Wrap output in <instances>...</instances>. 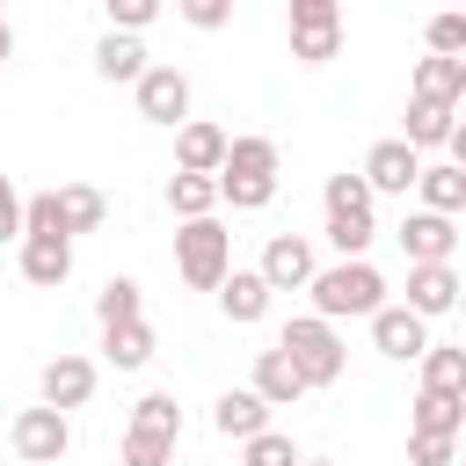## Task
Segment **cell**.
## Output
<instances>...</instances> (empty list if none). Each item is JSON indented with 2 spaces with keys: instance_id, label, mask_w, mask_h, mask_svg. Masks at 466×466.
<instances>
[{
  "instance_id": "6da1fadb",
  "label": "cell",
  "mask_w": 466,
  "mask_h": 466,
  "mask_svg": "<svg viewBox=\"0 0 466 466\" xmlns=\"http://www.w3.org/2000/svg\"><path fill=\"white\" fill-rule=\"evenodd\" d=\"M218 204H233V211H262L269 197H277V138H262V131H248V138H226V160H218Z\"/></svg>"
},
{
  "instance_id": "7a4b0ae2",
  "label": "cell",
  "mask_w": 466,
  "mask_h": 466,
  "mask_svg": "<svg viewBox=\"0 0 466 466\" xmlns=\"http://www.w3.org/2000/svg\"><path fill=\"white\" fill-rule=\"evenodd\" d=\"M306 291H313V320H328V328L350 320V313L371 320V313L386 306V277H379L371 262H328V269H313Z\"/></svg>"
},
{
  "instance_id": "3957f363",
  "label": "cell",
  "mask_w": 466,
  "mask_h": 466,
  "mask_svg": "<svg viewBox=\"0 0 466 466\" xmlns=\"http://www.w3.org/2000/svg\"><path fill=\"white\" fill-rule=\"evenodd\" d=\"M277 350H284V364L299 371V386H306V393L342 379V335H335L328 320H313V313H306V320H284Z\"/></svg>"
},
{
  "instance_id": "277c9868",
  "label": "cell",
  "mask_w": 466,
  "mask_h": 466,
  "mask_svg": "<svg viewBox=\"0 0 466 466\" xmlns=\"http://www.w3.org/2000/svg\"><path fill=\"white\" fill-rule=\"evenodd\" d=\"M175 269H182L189 291H218L226 269H233V233H226L218 218H189V226L175 233Z\"/></svg>"
},
{
  "instance_id": "5b68a950",
  "label": "cell",
  "mask_w": 466,
  "mask_h": 466,
  "mask_svg": "<svg viewBox=\"0 0 466 466\" xmlns=\"http://www.w3.org/2000/svg\"><path fill=\"white\" fill-rule=\"evenodd\" d=\"M342 51V7L335 0H291V58L328 66Z\"/></svg>"
},
{
  "instance_id": "8992f818",
  "label": "cell",
  "mask_w": 466,
  "mask_h": 466,
  "mask_svg": "<svg viewBox=\"0 0 466 466\" xmlns=\"http://www.w3.org/2000/svg\"><path fill=\"white\" fill-rule=\"evenodd\" d=\"M7 444H15V459H29V466H58V459L73 451V422H66L58 408H22L15 430H7Z\"/></svg>"
},
{
  "instance_id": "52a82bcc",
  "label": "cell",
  "mask_w": 466,
  "mask_h": 466,
  "mask_svg": "<svg viewBox=\"0 0 466 466\" xmlns=\"http://www.w3.org/2000/svg\"><path fill=\"white\" fill-rule=\"evenodd\" d=\"M131 87H138V116L146 124H167V131L189 124V73L182 66H146Z\"/></svg>"
},
{
  "instance_id": "ba28073f",
  "label": "cell",
  "mask_w": 466,
  "mask_h": 466,
  "mask_svg": "<svg viewBox=\"0 0 466 466\" xmlns=\"http://www.w3.org/2000/svg\"><path fill=\"white\" fill-rule=\"evenodd\" d=\"M313 269H320V262H313V240H306V233H277V240L262 248V262H255V277H262L269 291H306Z\"/></svg>"
},
{
  "instance_id": "9c48e42d",
  "label": "cell",
  "mask_w": 466,
  "mask_h": 466,
  "mask_svg": "<svg viewBox=\"0 0 466 466\" xmlns=\"http://www.w3.org/2000/svg\"><path fill=\"white\" fill-rule=\"evenodd\" d=\"M415 175H422V153H408L400 138H379V146L364 153V167H357V182H364L371 197H379V189H386V197H408Z\"/></svg>"
},
{
  "instance_id": "30bf717a",
  "label": "cell",
  "mask_w": 466,
  "mask_h": 466,
  "mask_svg": "<svg viewBox=\"0 0 466 466\" xmlns=\"http://www.w3.org/2000/svg\"><path fill=\"white\" fill-rule=\"evenodd\" d=\"M451 248H459V226H451V218H437V211H408V218H400V255H408V269L451 262Z\"/></svg>"
},
{
  "instance_id": "8fae6325",
  "label": "cell",
  "mask_w": 466,
  "mask_h": 466,
  "mask_svg": "<svg viewBox=\"0 0 466 466\" xmlns=\"http://www.w3.org/2000/svg\"><path fill=\"white\" fill-rule=\"evenodd\" d=\"M36 393H44V408H58V415H66V408H87V400H95V364L66 350V357H51V364H44Z\"/></svg>"
},
{
  "instance_id": "7c38bea8",
  "label": "cell",
  "mask_w": 466,
  "mask_h": 466,
  "mask_svg": "<svg viewBox=\"0 0 466 466\" xmlns=\"http://www.w3.org/2000/svg\"><path fill=\"white\" fill-rule=\"evenodd\" d=\"M371 342H379V357H400L408 364V357L430 350V320H415L408 306H379L371 313Z\"/></svg>"
},
{
  "instance_id": "4fadbf2b",
  "label": "cell",
  "mask_w": 466,
  "mask_h": 466,
  "mask_svg": "<svg viewBox=\"0 0 466 466\" xmlns=\"http://www.w3.org/2000/svg\"><path fill=\"white\" fill-rule=\"evenodd\" d=\"M218 160H226V131L204 124V116H189L175 131V175H218Z\"/></svg>"
},
{
  "instance_id": "5bb4252c",
  "label": "cell",
  "mask_w": 466,
  "mask_h": 466,
  "mask_svg": "<svg viewBox=\"0 0 466 466\" xmlns=\"http://www.w3.org/2000/svg\"><path fill=\"white\" fill-rule=\"evenodd\" d=\"M459 306V269L451 262H430V269H408V313L415 320H437Z\"/></svg>"
},
{
  "instance_id": "9a60e30c",
  "label": "cell",
  "mask_w": 466,
  "mask_h": 466,
  "mask_svg": "<svg viewBox=\"0 0 466 466\" xmlns=\"http://www.w3.org/2000/svg\"><path fill=\"white\" fill-rule=\"evenodd\" d=\"M415 102L459 109V102H466V58H422V66H415Z\"/></svg>"
},
{
  "instance_id": "2e32d148",
  "label": "cell",
  "mask_w": 466,
  "mask_h": 466,
  "mask_svg": "<svg viewBox=\"0 0 466 466\" xmlns=\"http://www.w3.org/2000/svg\"><path fill=\"white\" fill-rule=\"evenodd\" d=\"M415 189H422V211H437V218H459L466 211V167H451V160H422V175H415Z\"/></svg>"
},
{
  "instance_id": "e0dca14e",
  "label": "cell",
  "mask_w": 466,
  "mask_h": 466,
  "mask_svg": "<svg viewBox=\"0 0 466 466\" xmlns=\"http://www.w3.org/2000/svg\"><path fill=\"white\" fill-rule=\"evenodd\" d=\"M22 277L36 284V291H58L66 277H73V240H22Z\"/></svg>"
},
{
  "instance_id": "ac0fdd59",
  "label": "cell",
  "mask_w": 466,
  "mask_h": 466,
  "mask_svg": "<svg viewBox=\"0 0 466 466\" xmlns=\"http://www.w3.org/2000/svg\"><path fill=\"white\" fill-rule=\"evenodd\" d=\"M262 408H291V400H306V386H299V371L284 364V350H255V386H248Z\"/></svg>"
},
{
  "instance_id": "d6986e66",
  "label": "cell",
  "mask_w": 466,
  "mask_h": 466,
  "mask_svg": "<svg viewBox=\"0 0 466 466\" xmlns=\"http://www.w3.org/2000/svg\"><path fill=\"white\" fill-rule=\"evenodd\" d=\"M218 306H226V320H262L269 313V284L255 277V269H226V284H218Z\"/></svg>"
},
{
  "instance_id": "ffe728a7",
  "label": "cell",
  "mask_w": 466,
  "mask_h": 466,
  "mask_svg": "<svg viewBox=\"0 0 466 466\" xmlns=\"http://www.w3.org/2000/svg\"><path fill=\"white\" fill-rule=\"evenodd\" d=\"M211 430H218V437H240V444H248L255 430H269V408H262V400H255L248 386H240V393H218V408H211Z\"/></svg>"
},
{
  "instance_id": "44dd1931",
  "label": "cell",
  "mask_w": 466,
  "mask_h": 466,
  "mask_svg": "<svg viewBox=\"0 0 466 466\" xmlns=\"http://www.w3.org/2000/svg\"><path fill=\"white\" fill-rule=\"evenodd\" d=\"M459 131V109H437V102H408V153H430V146H451Z\"/></svg>"
},
{
  "instance_id": "7402d4cb",
  "label": "cell",
  "mask_w": 466,
  "mask_h": 466,
  "mask_svg": "<svg viewBox=\"0 0 466 466\" xmlns=\"http://www.w3.org/2000/svg\"><path fill=\"white\" fill-rule=\"evenodd\" d=\"M466 408V393H415V408H408V422H415V437H459V415Z\"/></svg>"
},
{
  "instance_id": "603a6c76",
  "label": "cell",
  "mask_w": 466,
  "mask_h": 466,
  "mask_svg": "<svg viewBox=\"0 0 466 466\" xmlns=\"http://www.w3.org/2000/svg\"><path fill=\"white\" fill-rule=\"evenodd\" d=\"M167 211L189 226V218H211L218 211V182L211 175H167Z\"/></svg>"
},
{
  "instance_id": "cb8c5ba5",
  "label": "cell",
  "mask_w": 466,
  "mask_h": 466,
  "mask_svg": "<svg viewBox=\"0 0 466 466\" xmlns=\"http://www.w3.org/2000/svg\"><path fill=\"white\" fill-rule=\"evenodd\" d=\"M51 197H58V226H66V240H73V233H95L102 211H109L102 189H87V182H66V189H51Z\"/></svg>"
},
{
  "instance_id": "d4e9b609",
  "label": "cell",
  "mask_w": 466,
  "mask_h": 466,
  "mask_svg": "<svg viewBox=\"0 0 466 466\" xmlns=\"http://www.w3.org/2000/svg\"><path fill=\"white\" fill-rule=\"evenodd\" d=\"M95 73H102V80H138V73H146V44L109 29V36L95 44Z\"/></svg>"
},
{
  "instance_id": "484cf974",
  "label": "cell",
  "mask_w": 466,
  "mask_h": 466,
  "mask_svg": "<svg viewBox=\"0 0 466 466\" xmlns=\"http://www.w3.org/2000/svg\"><path fill=\"white\" fill-rule=\"evenodd\" d=\"M102 357H109L116 371H138V364L153 357V328H146V320H124V328H102Z\"/></svg>"
},
{
  "instance_id": "4316f807",
  "label": "cell",
  "mask_w": 466,
  "mask_h": 466,
  "mask_svg": "<svg viewBox=\"0 0 466 466\" xmlns=\"http://www.w3.org/2000/svg\"><path fill=\"white\" fill-rule=\"evenodd\" d=\"M422 393H466V350L430 342L422 350Z\"/></svg>"
},
{
  "instance_id": "83f0119b",
  "label": "cell",
  "mask_w": 466,
  "mask_h": 466,
  "mask_svg": "<svg viewBox=\"0 0 466 466\" xmlns=\"http://www.w3.org/2000/svg\"><path fill=\"white\" fill-rule=\"evenodd\" d=\"M95 320H102V328H124V320H146V313H138V284H131V277H109V284L95 291Z\"/></svg>"
},
{
  "instance_id": "f1b7e54d",
  "label": "cell",
  "mask_w": 466,
  "mask_h": 466,
  "mask_svg": "<svg viewBox=\"0 0 466 466\" xmlns=\"http://www.w3.org/2000/svg\"><path fill=\"white\" fill-rule=\"evenodd\" d=\"M131 430H153V437H182V408H175V393H146V400L131 408Z\"/></svg>"
},
{
  "instance_id": "f546056e",
  "label": "cell",
  "mask_w": 466,
  "mask_h": 466,
  "mask_svg": "<svg viewBox=\"0 0 466 466\" xmlns=\"http://www.w3.org/2000/svg\"><path fill=\"white\" fill-rule=\"evenodd\" d=\"M240 466H299V444H291L284 430H255V437L240 444Z\"/></svg>"
},
{
  "instance_id": "4dcf8cb0",
  "label": "cell",
  "mask_w": 466,
  "mask_h": 466,
  "mask_svg": "<svg viewBox=\"0 0 466 466\" xmlns=\"http://www.w3.org/2000/svg\"><path fill=\"white\" fill-rule=\"evenodd\" d=\"M328 218H371V189L357 175H328Z\"/></svg>"
},
{
  "instance_id": "1f68e13d",
  "label": "cell",
  "mask_w": 466,
  "mask_h": 466,
  "mask_svg": "<svg viewBox=\"0 0 466 466\" xmlns=\"http://www.w3.org/2000/svg\"><path fill=\"white\" fill-rule=\"evenodd\" d=\"M320 233H328V248L342 262H364V248H371V218H328Z\"/></svg>"
},
{
  "instance_id": "d6a6232c",
  "label": "cell",
  "mask_w": 466,
  "mask_h": 466,
  "mask_svg": "<svg viewBox=\"0 0 466 466\" xmlns=\"http://www.w3.org/2000/svg\"><path fill=\"white\" fill-rule=\"evenodd\" d=\"M175 459V437H153V430H124V466H167Z\"/></svg>"
},
{
  "instance_id": "836d02e7",
  "label": "cell",
  "mask_w": 466,
  "mask_h": 466,
  "mask_svg": "<svg viewBox=\"0 0 466 466\" xmlns=\"http://www.w3.org/2000/svg\"><path fill=\"white\" fill-rule=\"evenodd\" d=\"M466 51V15H437L430 22V58H459Z\"/></svg>"
},
{
  "instance_id": "e575fe53",
  "label": "cell",
  "mask_w": 466,
  "mask_h": 466,
  "mask_svg": "<svg viewBox=\"0 0 466 466\" xmlns=\"http://www.w3.org/2000/svg\"><path fill=\"white\" fill-rule=\"evenodd\" d=\"M153 15H160L153 0H109V29H116V36H138Z\"/></svg>"
},
{
  "instance_id": "d590c367",
  "label": "cell",
  "mask_w": 466,
  "mask_h": 466,
  "mask_svg": "<svg viewBox=\"0 0 466 466\" xmlns=\"http://www.w3.org/2000/svg\"><path fill=\"white\" fill-rule=\"evenodd\" d=\"M451 451H459V437H408L415 466H451Z\"/></svg>"
},
{
  "instance_id": "8d00e7d4",
  "label": "cell",
  "mask_w": 466,
  "mask_h": 466,
  "mask_svg": "<svg viewBox=\"0 0 466 466\" xmlns=\"http://www.w3.org/2000/svg\"><path fill=\"white\" fill-rule=\"evenodd\" d=\"M226 15H233L226 0H182V22L189 29H226Z\"/></svg>"
},
{
  "instance_id": "74e56055",
  "label": "cell",
  "mask_w": 466,
  "mask_h": 466,
  "mask_svg": "<svg viewBox=\"0 0 466 466\" xmlns=\"http://www.w3.org/2000/svg\"><path fill=\"white\" fill-rule=\"evenodd\" d=\"M0 233H22V197H15L7 175H0Z\"/></svg>"
},
{
  "instance_id": "f35d334b",
  "label": "cell",
  "mask_w": 466,
  "mask_h": 466,
  "mask_svg": "<svg viewBox=\"0 0 466 466\" xmlns=\"http://www.w3.org/2000/svg\"><path fill=\"white\" fill-rule=\"evenodd\" d=\"M7 58H15V29L0 22V66H7Z\"/></svg>"
},
{
  "instance_id": "ab89813d",
  "label": "cell",
  "mask_w": 466,
  "mask_h": 466,
  "mask_svg": "<svg viewBox=\"0 0 466 466\" xmlns=\"http://www.w3.org/2000/svg\"><path fill=\"white\" fill-rule=\"evenodd\" d=\"M299 466H335V459H299Z\"/></svg>"
}]
</instances>
